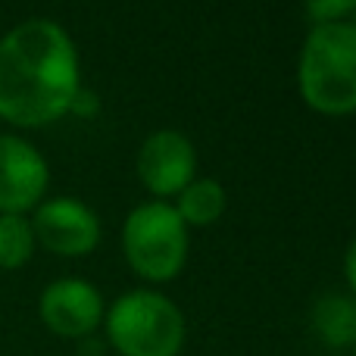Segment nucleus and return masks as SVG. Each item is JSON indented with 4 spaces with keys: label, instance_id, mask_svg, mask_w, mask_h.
<instances>
[{
    "label": "nucleus",
    "instance_id": "7",
    "mask_svg": "<svg viewBox=\"0 0 356 356\" xmlns=\"http://www.w3.org/2000/svg\"><path fill=\"white\" fill-rule=\"evenodd\" d=\"M50 166L44 154L19 135H0V213L25 216L44 200Z\"/></svg>",
    "mask_w": 356,
    "mask_h": 356
},
{
    "label": "nucleus",
    "instance_id": "11",
    "mask_svg": "<svg viewBox=\"0 0 356 356\" xmlns=\"http://www.w3.org/2000/svg\"><path fill=\"white\" fill-rule=\"evenodd\" d=\"M35 247L38 241L31 232V219L16 213H0V269H22Z\"/></svg>",
    "mask_w": 356,
    "mask_h": 356
},
{
    "label": "nucleus",
    "instance_id": "9",
    "mask_svg": "<svg viewBox=\"0 0 356 356\" xmlns=\"http://www.w3.org/2000/svg\"><path fill=\"white\" fill-rule=\"evenodd\" d=\"M313 332L325 347H356V297L322 294L313 307Z\"/></svg>",
    "mask_w": 356,
    "mask_h": 356
},
{
    "label": "nucleus",
    "instance_id": "5",
    "mask_svg": "<svg viewBox=\"0 0 356 356\" xmlns=\"http://www.w3.org/2000/svg\"><path fill=\"white\" fill-rule=\"evenodd\" d=\"M104 297L88 278H56L41 291L38 316L44 328L56 338L85 341L104 325Z\"/></svg>",
    "mask_w": 356,
    "mask_h": 356
},
{
    "label": "nucleus",
    "instance_id": "3",
    "mask_svg": "<svg viewBox=\"0 0 356 356\" xmlns=\"http://www.w3.org/2000/svg\"><path fill=\"white\" fill-rule=\"evenodd\" d=\"M104 332L119 356H178L188 325L166 294L138 288L113 300L104 313Z\"/></svg>",
    "mask_w": 356,
    "mask_h": 356
},
{
    "label": "nucleus",
    "instance_id": "12",
    "mask_svg": "<svg viewBox=\"0 0 356 356\" xmlns=\"http://www.w3.org/2000/svg\"><path fill=\"white\" fill-rule=\"evenodd\" d=\"M303 10L313 19V25L344 22L350 13H356V0H303Z\"/></svg>",
    "mask_w": 356,
    "mask_h": 356
},
{
    "label": "nucleus",
    "instance_id": "4",
    "mask_svg": "<svg viewBox=\"0 0 356 356\" xmlns=\"http://www.w3.org/2000/svg\"><path fill=\"white\" fill-rule=\"evenodd\" d=\"M122 250L129 266L147 282H172L188 259V225L172 203H138L122 225Z\"/></svg>",
    "mask_w": 356,
    "mask_h": 356
},
{
    "label": "nucleus",
    "instance_id": "6",
    "mask_svg": "<svg viewBox=\"0 0 356 356\" xmlns=\"http://www.w3.org/2000/svg\"><path fill=\"white\" fill-rule=\"evenodd\" d=\"M31 232L56 257H85L100 244V219L75 197H50L35 207Z\"/></svg>",
    "mask_w": 356,
    "mask_h": 356
},
{
    "label": "nucleus",
    "instance_id": "10",
    "mask_svg": "<svg viewBox=\"0 0 356 356\" xmlns=\"http://www.w3.org/2000/svg\"><path fill=\"white\" fill-rule=\"evenodd\" d=\"M175 213L184 225H213L225 213V188L216 178H194L175 194Z\"/></svg>",
    "mask_w": 356,
    "mask_h": 356
},
{
    "label": "nucleus",
    "instance_id": "1",
    "mask_svg": "<svg viewBox=\"0 0 356 356\" xmlns=\"http://www.w3.org/2000/svg\"><path fill=\"white\" fill-rule=\"evenodd\" d=\"M81 88L79 50L54 19H25L0 38V119L41 129L69 113Z\"/></svg>",
    "mask_w": 356,
    "mask_h": 356
},
{
    "label": "nucleus",
    "instance_id": "2",
    "mask_svg": "<svg viewBox=\"0 0 356 356\" xmlns=\"http://www.w3.org/2000/svg\"><path fill=\"white\" fill-rule=\"evenodd\" d=\"M300 97L325 116L356 110V22L313 25L297 63Z\"/></svg>",
    "mask_w": 356,
    "mask_h": 356
},
{
    "label": "nucleus",
    "instance_id": "15",
    "mask_svg": "<svg viewBox=\"0 0 356 356\" xmlns=\"http://www.w3.org/2000/svg\"><path fill=\"white\" fill-rule=\"evenodd\" d=\"M353 356H356V347H353Z\"/></svg>",
    "mask_w": 356,
    "mask_h": 356
},
{
    "label": "nucleus",
    "instance_id": "13",
    "mask_svg": "<svg viewBox=\"0 0 356 356\" xmlns=\"http://www.w3.org/2000/svg\"><path fill=\"white\" fill-rule=\"evenodd\" d=\"M69 113L72 116H97L100 113V97L94 91H88V88H79V94L72 97V104H69Z\"/></svg>",
    "mask_w": 356,
    "mask_h": 356
},
{
    "label": "nucleus",
    "instance_id": "8",
    "mask_svg": "<svg viewBox=\"0 0 356 356\" xmlns=\"http://www.w3.org/2000/svg\"><path fill=\"white\" fill-rule=\"evenodd\" d=\"M194 144L181 131H154L138 150V175H141L144 188L154 191L160 200L169 194H178L188 181H194Z\"/></svg>",
    "mask_w": 356,
    "mask_h": 356
},
{
    "label": "nucleus",
    "instance_id": "14",
    "mask_svg": "<svg viewBox=\"0 0 356 356\" xmlns=\"http://www.w3.org/2000/svg\"><path fill=\"white\" fill-rule=\"evenodd\" d=\"M344 275H347V284H350V297H356V238L350 241L344 253Z\"/></svg>",
    "mask_w": 356,
    "mask_h": 356
}]
</instances>
